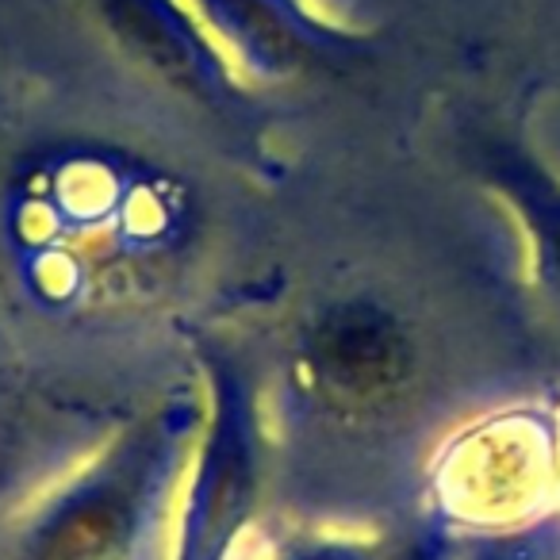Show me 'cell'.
Returning a JSON list of instances; mask_svg holds the SVG:
<instances>
[{"label":"cell","instance_id":"cell-1","mask_svg":"<svg viewBox=\"0 0 560 560\" xmlns=\"http://www.w3.org/2000/svg\"><path fill=\"white\" fill-rule=\"evenodd\" d=\"M173 9L185 12V16L192 20L196 35H200V39L208 43L211 55L219 58V66H223L226 78H231L234 85H242V89H254V85H257V73L249 70L246 55H242V50L234 47V43L223 35V27H219L215 20L208 16V9H203V0H173Z\"/></svg>","mask_w":560,"mask_h":560},{"label":"cell","instance_id":"cell-2","mask_svg":"<svg viewBox=\"0 0 560 560\" xmlns=\"http://www.w3.org/2000/svg\"><path fill=\"white\" fill-rule=\"evenodd\" d=\"M300 12H307L312 20H319V24H327V27H338V32H350V16H346L342 9H338L335 0H292Z\"/></svg>","mask_w":560,"mask_h":560}]
</instances>
